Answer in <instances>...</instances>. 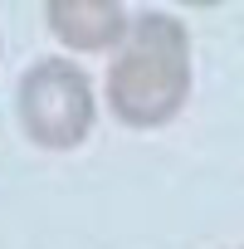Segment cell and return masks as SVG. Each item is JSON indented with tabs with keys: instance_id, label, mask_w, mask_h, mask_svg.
<instances>
[{
	"instance_id": "cell-2",
	"label": "cell",
	"mask_w": 244,
	"mask_h": 249,
	"mask_svg": "<svg viewBox=\"0 0 244 249\" xmlns=\"http://www.w3.org/2000/svg\"><path fill=\"white\" fill-rule=\"evenodd\" d=\"M15 117L35 147L73 152L88 142L93 122H98L93 78L73 59H39L35 69H25V78L15 88Z\"/></svg>"
},
{
	"instance_id": "cell-3",
	"label": "cell",
	"mask_w": 244,
	"mask_h": 249,
	"mask_svg": "<svg viewBox=\"0 0 244 249\" xmlns=\"http://www.w3.org/2000/svg\"><path fill=\"white\" fill-rule=\"evenodd\" d=\"M44 25L73 54H107L122 44V35L132 25V10L117 5V0H49Z\"/></svg>"
},
{
	"instance_id": "cell-4",
	"label": "cell",
	"mask_w": 244,
	"mask_h": 249,
	"mask_svg": "<svg viewBox=\"0 0 244 249\" xmlns=\"http://www.w3.org/2000/svg\"><path fill=\"white\" fill-rule=\"evenodd\" d=\"M239 249H244V244H239Z\"/></svg>"
},
{
	"instance_id": "cell-1",
	"label": "cell",
	"mask_w": 244,
	"mask_h": 249,
	"mask_svg": "<svg viewBox=\"0 0 244 249\" xmlns=\"http://www.w3.org/2000/svg\"><path fill=\"white\" fill-rule=\"evenodd\" d=\"M191 98V30L166 10L132 15L107 64V107L122 127H166Z\"/></svg>"
}]
</instances>
